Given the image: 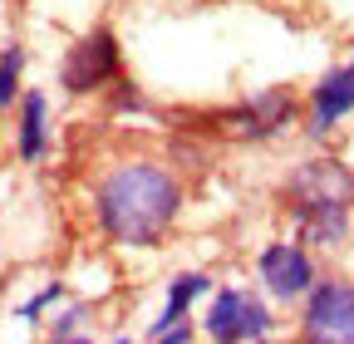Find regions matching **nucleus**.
I'll list each match as a JSON object with an SVG mask.
<instances>
[{"label": "nucleus", "instance_id": "f257e3e1", "mask_svg": "<svg viewBox=\"0 0 354 344\" xmlns=\"http://www.w3.org/2000/svg\"><path fill=\"white\" fill-rule=\"evenodd\" d=\"M187 207V187L167 157H123L94 187V222L113 246H162Z\"/></svg>", "mask_w": 354, "mask_h": 344}, {"label": "nucleus", "instance_id": "f03ea898", "mask_svg": "<svg viewBox=\"0 0 354 344\" xmlns=\"http://www.w3.org/2000/svg\"><path fill=\"white\" fill-rule=\"evenodd\" d=\"M281 211L295 227L290 241H300L305 251L344 246L354 227V167L330 153L295 162L281 182Z\"/></svg>", "mask_w": 354, "mask_h": 344}, {"label": "nucleus", "instance_id": "7ed1b4c3", "mask_svg": "<svg viewBox=\"0 0 354 344\" xmlns=\"http://www.w3.org/2000/svg\"><path fill=\"white\" fill-rule=\"evenodd\" d=\"M300 113H305L300 94L286 89V84H271V89L212 113V123H216V138H227V143H271L290 123H300Z\"/></svg>", "mask_w": 354, "mask_h": 344}, {"label": "nucleus", "instance_id": "20e7f679", "mask_svg": "<svg viewBox=\"0 0 354 344\" xmlns=\"http://www.w3.org/2000/svg\"><path fill=\"white\" fill-rule=\"evenodd\" d=\"M123 84V45L109 25H94L88 35H79L74 45L64 50L59 59V89L74 94V99H88V94H104Z\"/></svg>", "mask_w": 354, "mask_h": 344}, {"label": "nucleus", "instance_id": "39448f33", "mask_svg": "<svg viewBox=\"0 0 354 344\" xmlns=\"http://www.w3.org/2000/svg\"><path fill=\"white\" fill-rule=\"evenodd\" d=\"M300 344H354V276H320L300 300Z\"/></svg>", "mask_w": 354, "mask_h": 344}, {"label": "nucleus", "instance_id": "423d86ee", "mask_svg": "<svg viewBox=\"0 0 354 344\" xmlns=\"http://www.w3.org/2000/svg\"><path fill=\"white\" fill-rule=\"evenodd\" d=\"M207 334L212 344H266L276 334V315L271 305L256 295V290H241V285H221L212 290V305H207Z\"/></svg>", "mask_w": 354, "mask_h": 344}, {"label": "nucleus", "instance_id": "0eeeda50", "mask_svg": "<svg viewBox=\"0 0 354 344\" xmlns=\"http://www.w3.org/2000/svg\"><path fill=\"white\" fill-rule=\"evenodd\" d=\"M256 280L271 300H281V305H300L320 280L315 251H305L300 241H266L256 251Z\"/></svg>", "mask_w": 354, "mask_h": 344}, {"label": "nucleus", "instance_id": "6e6552de", "mask_svg": "<svg viewBox=\"0 0 354 344\" xmlns=\"http://www.w3.org/2000/svg\"><path fill=\"white\" fill-rule=\"evenodd\" d=\"M349 113H354V64H335L305 94V133L315 143H325Z\"/></svg>", "mask_w": 354, "mask_h": 344}, {"label": "nucleus", "instance_id": "1a4fd4ad", "mask_svg": "<svg viewBox=\"0 0 354 344\" xmlns=\"http://www.w3.org/2000/svg\"><path fill=\"white\" fill-rule=\"evenodd\" d=\"M202 295H212V276H207V271H177V276L167 280L162 315L148 325V339H153V334H167V329H177V325H187V315H192V305H197Z\"/></svg>", "mask_w": 354, "mask_h": 344}, {"label": "nucleus", "instance_id": "9d476101", "mask_svg": "<svg viewBox=\"0 0 354 344\" xmlns=\"http://www.w3.org/2000/svg\"><path fill=\"white\" fill-rule=\"evenodd\" d=\"M15 148L20 162H39L44 148H50V104H44L39 89L20 94V128H15Z\"/></svg>", "mask_w": 354, "mask_h": 344}, {"label": "nucleus", "instance_id": "9b49d317", "mask_svg": "<svg viewBox=\"0 0 354 344\" xmlns=\"http://www.w3.org/2000/svg\"><path fill=\"white\" fill-rule=\"evenodd\" d=\"M20 74H25V50L6 45V50H0V113L20 99Z\"/></svg>", "mask_w": 354, "mask_h": 344}, {"label": "nucleus", "instance_id": "f8f14e48", "mask_svg": "<svg viewBox=\"0 0 354 344\" xmlns=\"http://www.w3.org/2000/svg\"><path fill=\"white\" fill-rule=\"evenodd\" d=\"M59 295H64V285H59V280H55V285H44L35 300H25V305H20V320H39V315H44V305H55Z\"/></svg>", "mask_w": 354, "mask_h": 344}, {"label": "nucleus", "instance_id": "ddd939ff", "mask_svg": "<svg viewBox=\"0 0 354 344\" xmlns=\"http://www.w3.org/2000/svg\"><path fill=\"white\" fill-rule=\"evenodd\" d=\"M153 344H192V325H177L167 334H153Z\"/></svg>", "mask_w": 354, "mask_h": 344}, {"label": "nucleus", "instance_id": "4468645a", "mask_svg": "<svg viewBox=\"0 0 354 344\" xmlns=\"http://www.w3.org/2000/svg\"><path fill=\"white\" fill-rule=\"evenodd\" d=\"M50 344H94V339H84V334H69V339H50Z\"/></svg>", "mask_w": 354, "mask_h": 344}, {"label": "nucleus", "instance_id": "2eb2a0df", "mask_svg": "<svg viewBox=\"0 0 354 344\" xmlns=\"http://www.w3.org/2000/svg\"><path fill=\"white\" fill-rule=\"evenodd\" d=\"M113 344H133V339H113Z\"/></svg>", "mask_w": 354, "mask_h": 344}]
</instances>
